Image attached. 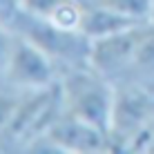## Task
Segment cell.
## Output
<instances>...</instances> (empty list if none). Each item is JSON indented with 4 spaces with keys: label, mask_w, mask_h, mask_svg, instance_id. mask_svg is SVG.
Instances as JSON below:
<instances>
[{
    "label": "cell",
    "mask_w": 154,
    "mask_h": 154,
    "mask_svg": "<svg viewBox=\"0 0 154 154\" xmlns=\"http://www.w3.org/2000/svg\"><path fill=\"white\" fill-rule=\"evenodd\" d=\"M63 109L85 123L107 132L112 130L116 85L94 72L89 65L69 69L58 81Z\"/></svg>",
    "instance_id": "cell-1"
},
{
    "label": "cell",
    "mask_w": 154,
    "mask_h": 154,
    "mask_svg": "<svg viewBox=\"0 0 154 154\" xmlns=\"http://www.w3.org/2000/svg\"><path fill=\"white\" fill-rule=\"evenodd\" d=\"M14 31L23 38L31 40L36 47H40L47 56L54 60V65L60 69V76L69 69H78V67L89 65V42L81 31H67L56 25L47 23L42 18L29 14H20L16 20Z\"/></svg>",
    "instance_id": "cell-2"
},
{
    "label": "cell",
    "mask_w": 154,
    "mask_h": 154,
    "mask_svg": "<svg viewBox=\"0 0 154 154\" xmlns=\"http://www.w3.org/2000/svg\"><path fill=\"white\" fill-rule=\"evenodd\" d=\"M0 81L20 94H36L56 87L60 81V69L40 47L16 34L14 49L9 54Z\"/></svg>",
    "instance_id": "cell-3"
},
{
    "label": "cell",
    "mask_w": 154,
    "mask_h": 154,
    "mask_svg": "<svg viewBox=\"0 0 154 154\" xmlns=\"http://www.w3.org/2000/svg\"><path fill=\"white\" fill-rule=\"evenodd\" d=\"M154 119V92L136 83H116L114 114H112V147L127 152L130 143Z\"/></svg>",
    "instance_id": "cell-4"
},
{
    "label": "cell",
    "mask_w": 154,
    "mask_h": 154,
    "mask_svg": "<svg viewBox=\"0 0 154 154\" xmlns=\"http://www.w3.org/2000/svg\"><path fill=\"white\" fill-rule=\"evenodd\" d=\"M145 29H147V23H143L125 31H119L114 36H107V38L94 40L89 47V67L94 72H98L103 78L112 81L114 85L125 81L132 63L136 58Z\"/></svg>",
    "instance_id": "cell-5"
},
{
    "label": "cell",
    "mask_w": 154,
    "mask_h": 154,
    "mask_svg": "<svg viewBox=\"0 0 154 154\" xmlns=\"http://www.w3.org/2000/svg\"><path fill=\"white\" fill-rule=\"evenodd\" d=\"M40 145H45L47 150H54V152H85V154L114 152L112 136L107 132L67 114L65 109L54 121V125L47 130V134H42L38 141L31 143L29 150H36Z\"/></svg>",
    "instance_id": "cell-6"
},
{
    "label": "cell",
    "mask_w": 154,
    "mask_h": 154,
    "mask_svg": "<svg viewBox=\"0 0 154 154\" xmlns=\"http://www.w3.org/2000/svg\"><path fill=\"white\" fill-rule=\"evenodd\" d=\"M143 25L139 20H132L127 16L107 9L103 5H96L92 0H83V18H81V34L87 38L89 42L114 36L119 31H125L130 27Z\"/></svg>",
    "instance_id": "cell-7"
},
{
    "label": "cell",
    "mask_w": 154,
    "mask_h": 154,
    "mask_svg": "<svg viewBox=\"0 0 154 154\" xmlns=\"http://www.w3.org/2000/svg\"><path fill=\"white\" fill-rule=\"evenodd\" d=\"M121 83H136L141 87H147L154 92V27L147 23V29L143 34L136 58L130 67V74Z\"/></svg>",
    "instance_id": "cell-8"
},
{
    "label": "cell",
    "mask_w": 154,
    "mask_h": 154,
    "mask_svg": "<svg viewBox=\"0 0 154 154\" xmlns=\"http://www.w3.org/2000/svg\"><path fill=\"white\" fill-rule=\"evenodd\" d=\"M92 2L103 5V7H107V9H114V11L123 14L127 18H132V20L147 23L154 0H92Z\"/></svg>",
    "instance_id": "cell-9"
},
{
    "label": "cell",
    "mask_w": 154,
    "mask_h": 154,
    "mask_svg": "<svg viewBox=\"0 0 154 154\" xmlns=\"http://www.w3.org/2000/svg\"><path fill=\"white\" fill-rule=\"evenodd\" d=\"M23 96L25 94L7 87V85L0 81V141H2L5 134H7L9 125H11L14 116L18 112V107H20V103H23Z\"/></svg>",
    "instance_id": "cell-10"
},
{
    "label": "cell",
    "mask_w": 154,
    "mask_h": 154,
    "mask_svg": "<svg viewBox=\"0 0 154 154\" xmlns=\"http://www.w3.org/2000/svg\"><path fill=\"white\" fill-rule=\"evenodd\" d=\"M67 0H23V11L36 18L49 20Z\"/></svg>",
    "instance_id": "cell-11"
},
{
    "label": "cell",
    "mask_w": 154,
    "mask_h": 154,
    "mask_svg": "<svg viewBox=\"0 0 154 154\" xmlns=\"http://www.w3.org/2000/svg\"><path fill=\"white\" fill-rule=\"evenodd\" d=\"M14 42H16V31L0 23V76H2V69H5V65L9 60V54L14 49Z\"/></svg>",
    "instance_id": "cell-12"
},
{
    "label": "cell",
    "mask_w": 154,
    "mask_h": 154,
    "mask_svg": "<svg viewBox=\"0 0 154 154\" xmlns=\"http://www.w3.org/2000/svg\"><path fill=\"white\" fill-rule=\"evenodd\" d=\"M23 14V0H0V23L14 29L16 20Z\"/></svg>",
    "instance_id": "cell-13"
},
{
    "label": "cell",
    "mask_w": 154,
    "mask_h": 154,
    "mask_svg": "<svg viewBox=\"0 0 154 154\" xmlns=\"http://www.w3.org/2000/svg\"><path fill=\"white\" fill-rule=\"evenodd\" d=\"M147 23L154 27V2H152V11H150V20H147Z\"/></svg>",
    "instance_id": "cell-14"
}]
</instances>
